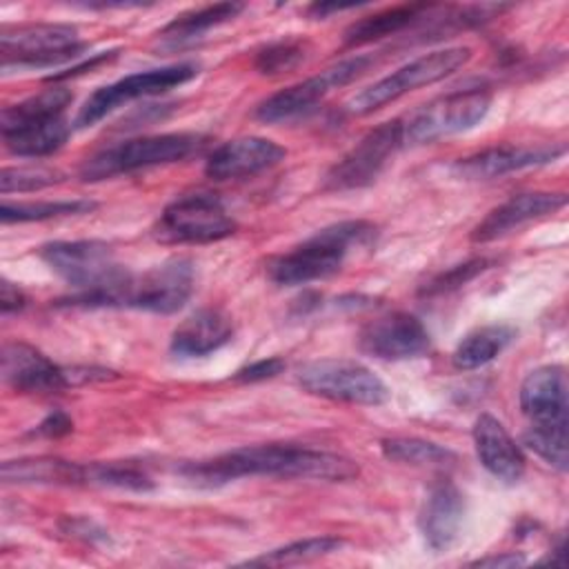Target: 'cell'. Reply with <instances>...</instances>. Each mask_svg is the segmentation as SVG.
Returning a JSON list of instances; mask_svg holds the SVG:
<instances>
[{
    "label": "cell",
    "mask_w": 569,
    "mask_h": 569,
    "mask_svg": "<svg viewBox=\"0 0 569 569\" xmlns=\"http://www.w3.org/2000/svg\"><path fill=\"white\" fill-rule=\"evenodd\" d=\"M358 471V465L347 456L287 442L238 447L220 456L193 460L180 467V476L202 489L222 487L247 476L342 482L356 478Z\"/></svg>",
    "instance_id": "6da1fadb"
},
{
    "label": "cell",
    "mask_w": 569,
    "mask_h": 569,
    "mask_svg": "<svg viewBox=\"0 0 569 569\" xmlns=\"http://www.w3.org/2000/svg\"><path fill=\"white\" fill-rule=\"evenodd\" d=\"M42 262L60 276L73 293L69 305L124 307L131 271L102 240H56L40 247Z\"/></svg>",
    "instance_id": "7a4b0ae2"
},
{
    "label": "cell",
    "mask_w": 569,
    "mask_h": 569,
    "mask_svg": "<svg viewBox=\"0 0 569 569\" xmlns=\"http://www.w3.org/2000/svg\"><path fill=\"white\" fill-rule=\"evenodd\" d=\"M376 240V224L367 220H342L316 231L302 244L276 256L267 271L276 284L298 287L333 276L353 249Z\"/></svg>",
    "instance_id": "3957f363"
},
{
    "label": "cell",
    "mask_w": 569,
    "mask_h": 569,
    "mask_svg": "<svg viewBox=\"0 0 569 569\" xmlns=\"http://www.w3.org/2000/svg\"><path fill=\"white\" fill-rule=\"evenodd\" d=\"M71 91L51 87L18 104H9L0 113V133L4 147L20 158H42L58 151L69 138L64 111Z\"/></svg>",
    "instance_id": "277c9868"
},
{
    "label": "cell",
    "mask_w": 569,
    "mask_h": 569,
    "mask_svg": "<svg viewBox=\"0 0 569 569\" xmlns=\"http://www.w3.org/2000/svg\"><path fill=\"white\" fill-rule=\"evenodd\" d=\"M204 144H207L204 136L184 133V131L122 140L89 156L80 167V178L96 182V180L131 173L138 169L178 162L202 151Z\"/></svg>",
    "instance_id": "5b68a950"
},
{
    "label": "cell",
    "mask_w": 569,
    "mask_h": 569,
    "mask_svg": "<svg viewBox=\"0 0 569 569\" xmlns=\"http://www.w3.org/2000/svg\"><path fill=\"white\" fill-rule=\"evenodd\" d=\"M87 49L78 29L58 22L4 27L0 33L2 69H42L76 60Z\"/></svg>",
    "instance_id": "8992f818"
},
{
    "label": "cell",
    "mask_w": 569,
    "mask_h": 569,
    "mask_svg": "<svg viewBox=\"0 0 569 569\" xmlns=\"http://www.w3.org/2000/svg\"><path fill=\"white\" fill-rule=\"evenodd\" d=\"M469 58H471L469 47H445V49L422 53V56L413 58L411 62L398 67L393 73L380 78L378 82H373L367 89H362L360 93H356L347 102V111L353 116H367L418 87L433 84V82L456 73L458 69H462L469 62Z\"/></svg>",
    "instance_id": "52a82bcc"
},
{
    "label": "cell",
    "mask_w": 569,
    "mask_h": 569,
    "mask_svg": "<svg viewBox=\"0 0 569 569\" xmlns=\"http://www.w3.org/2000/svg\"><path fill=\"white\" fill-rule=\"evenodd\" d=\"M236 227L233 216L216 193L196 191L164 207L153 236L167 244H204L229 238Z\"/></svg>",
    "instance_id": "ba28073f"
},
{
    "label": "cell",
    "mask_w": 569,
    "mask_h": 569,
    "mask_svg": "<svg viewBox=\"0 0 569 569\" xmlns=\"http://www.w3.org/2000/svg\"><path fill=\"white\" fill-rule=\"evenodd\" d=\"M491 107L487 87H467L442 93L402 120L405 144H425L476 127Z\"/></svg>",
    "instance_id": "9c48e42d"
},
{
    "label": "cell",
    "mask_w": 569,
    "mask_h": 569,
    "mask_svg": "<svg viewBox=\"0 0 569 569\" xmlns=\"http://www.w3.org/2000/svg\"><path fill=\"white\" fill-rule=\"evenodd\" d=\"M298 385L320 398L349 405H385L387 385L362 362L347 358H322L302 365L296 373Z\"/></svg>",
    "instance_id": "30bf717a"
},
{
    "label": "cell",
    "mask_w": 569,
    "mask_h": 569,
    "mask_svg": "<svg viewBox=\"0 0 569 569\" xmlns=\"http://www.w3.org/2000/svg\"><path fill=\"white\" fill-rule=\"evenodd\" d=\"M371 64H373L371 56H353V58L340 60L338 64L327 67L318 76L296 82V84L269 96L267 100H262L256 107V118L267 124L291 122V120L305 118L325 100L327 93L353 82Z\"/></svg>",
    "instance_id": "8fae6325"
},
{
    "label": "cell",
    "mask_w": 569,
    "mask_h": 569,
    "mask_svg": "<svg viewBox=\"0 0 569 569\" xmlns=\"http://www.w3.org/2000/svg\"><path fill=\"white\" fill-rule=\"evenodd\" d=\"M196 76H198V64L196 62H176V64H167V67L147 69V71L124 76V78H120L111 84H104V87L96 89L84 100V104L80 107V111L76 116V127L78 129L91 127L98 120H102L107 113H111L113 109H118V107H122L131 100L169 91L173 87H180V84L189 82Z\"/></svg>",
    "instance_id": "7c38bea8"
},
{
    "label": "cell",
    "mask_w": 569,
    "mask_h": 569,
    "mask_svg": "<svg viewBox=\"0 0 569 569\" xmlns=\"http://www.w3.org/2000/svg\"><path fill=\"white\" fill-rule=\"evenodd\" d=\"M405 147L402 120H389L360 138L325 176V189L349 191L371 184L396 151Z\"/></svg>",
    "instance_id": "4fadbf2b"
},
{
    "label": "cell",
    "mask_w": 569,
    "mask_h": 569,
    "mask_svg": "<svg viewBox=\"0 0 569 569\" xmlns=\"http://www.w3.org/2000/svg\"><path fill=\"white\" fill-rule=\"evenodd\" d=\"M193 284V262L189 258H169L140 276H131L124 307L151 313H173L191 298Z\"/></svg>",
    "instance_id": "5bb4252c"
},
{
    "label": "cell",
    "mask_w": 569,
    "mask_h": 569,
    "mask_svg": "<svg viewBox=\"0 0 569 569\" xmlns=\"http://www.w3.org/2000/svg\"><path fill=\"white\" fill-rule=\"evenodd\" d=\"M358 345L365 353L380 360H409L429 353L431 338L418 316L391 311L365 325Z\"/></svg>",
    "instance_id": "9a60e30c"
},
{
    "label": "cell",
    "mask_w": 569,
    "mask_h": 569,
    "mask_svg": "<svg viewBox=\"0 0 569 569\" xmlns=\"http://www.w3.org/2000/svg\"><path fill=\"white\" fill-rule=\"evenodd\" d=\"M287 158V149L260 136H242L216 147L207 162L204 173L213 180H238L262 173Z\"/></svg>",
    "instance_id": "2e32d148"
},
{
    "label": "cell",
    "mask_w": 569,
    "mask_h": 569,
    "mask_svg": "<svg viewBox=\"0 0 569 569\" xmlns=\"http://www.w3.org/2000/svg\"><path fill=\"white\" fill-rule=\"evenodd\" d=\"M565 153L562 144H500L460 158L451 169L467 180H491L513 171L549 164Z\"/></svg>",
    "instance_id": "e0dca14e"
},
{
    "label": "cell",
    "mask_w": 569,
    "mask_h": 569,
    "mask_svg": "<svg viewBox=\"0 0 569 569\" xmlns=\"http://www.w3.org/2000/svg\"><path fill=\"white\" fill-rule=\"evenodd\" d=\"M2 380L22 393H56L69 387V371L27 342L2 347Z\"/></svg>",
    "instance_id": "ac0fdd59"
},
{
    "label": "cell",
    "mask_w": 569,
    "mask_h": 569,
    "mask_svg": "<svg viewBox=\"0 0 569 569\" xmlns=\"http://www.w3.org/2000/svg\"><path fill=\"white\" fill-rule=\"evenodd\" d=\"M520 409L533 427H567V373L560 365H542L520 385Z\"/></svg>",
    "instance_id": "d6986e66"
},
{
    "label": "cell",
    "mask_w": 569,
    "mask_h": 569,
    "mask_svg": "<svg viewBox=\"0 0 569 569\" xmlns=\"http://www.w3.org/2000/svg\"><path fill=\"white\" fill-rule=\"evenodd\" d=\"M465 520V496L447 478L436 480L418 513L420 533L431 551H447L460 536Z\"/></svg>",
    "instance_id": "ffe728a7"
},
{
    "label": "cell",
    "mask_w": 569,
    "mask_h": 569,
    "mask_svg": "<svg viewBox=\"0 0 569 569\" xmlns=\"http://www.w3.org/2000/svg\"><path fill=\"white\" fill-rule=\"evenodd\" d=\"M567 204L565 193L553 191H525L516 193L496 209H491L471 231L473 242H491L498 240L527 222H533L538 218H545L549 213H556Z\"/></svg>",
    "instance_id": "44dd1931"
},
{
    "label": "cell",
    "mask_w": 569,
    "mask_h": 569,
    "mask_svg": "<svg viewBox=\"0 0 569 569\" xmlns=\"http://www.w3.org/2000/svg\"><path fill=\"white\" fill-rule=\"evenodd\" d=\"M473 447L480 465L500 482L516 485L522 480L527 460L520 445L509 436L498 418L480 413L473 422Z\"/></svg>",
    "instance_id": "7402d4cb"
},
{
    "label": "cell",
    "mask_w": 569,
    "mask_h": 569,
    "mask_svg": "<svg viewBox=\"0 0 569 569\" xmlns=\"http://www.w3.org/2000/svg\"><path fill=\"white\" fill-rule=\"evenodd\" d=\"M233 338V322L220 309H200L184 318L171 336V353L180 358H202Z\"/></svg>",
    "instance_id": "603a6c76"
},
{
    "label": "cell",
    "mask_w": 569,
    "mask_h": 569,
    "mask_svg": "<svg viewBox=\"0 0 569 569\" xmlns=\"http://www.w3.org/2000/svg\"><path fill=\"white\" fill-rule=\"evenodd\" d=\"M0 473H2V480L7 482H27V485H84L87 482V465H78L71 460L51 458V456L7 460Z\"/></svg>",
    "instance_id": "cb8c5ba5"
},
{
    "label": "cell",
    "mask_w": 569,
    "mask_h": 569,
    "mask_svg": "<svg viewBox=\"0 0 569 569\" xmlns=\"http://www.w3.org/2000/svg\"><path fill=\"white\" fill-rule=\"evenodd\" d=\"M431 9L433 7H429V4H400V7H391V9H385V11H378L373 16L360 18L353 24L347 27L345 44L358 47V44H367V42L380 40L385 36L400 33L402 29L425 20Z\"/></svg>",
    "instance_id": "d4e9b609"
},
{
    "label": "cell",
    "mask_w": 569,
    "mask_h": 569,
    "mask_svg": "<svg viewBox=\"0 0 569 569\" xmlns=\"http://www.w3.org/2000/svg\"><path fill=\"white\" fill-rule=\"evenodd\" d=\"M516 338V329L511 325H485L467 333L458 347L453 349V367L469 371L485 367L491 362L498 353L505 351V347Z\"/></svg>",
    "instance_id": "484cf974"
},
{
    "label": "cell",
    "mask_w": 569,
    "mask_h": 569,
    "mask_svg": "<svg viewBox=\"0 0 569 569\" xmlns=\"http://www.w3.org/2000/svg\"><path fill=\"white\" fill-rule=\"evenodd\" d=\"M242 9H244V4H240V2H216V4H207V7L193 9V11L180 13L160 31V38L169 40L171 44L189 42V40L198 38L200 33L209 31L211 27L233 20Z\"/></svg>",
    "instance_id": "4316f807"
},
{
    "label": "cell",
    "mask_w": 569,
    "mask_h": 569,
    "mask_svg": "<svg viewBox=\"0 0 569 569\" xmlns=\"http://www.w3.org/2000/svg\"><path fill=\"white\" fill-rule=\"evenodd\" d=\"M345 545L342 538L338 536H311V538H302V540H293L289 545L276 547L271 551H264L256 558H249L240 565H249V567H280V565H298V562H307L320 556H329L333 551H338Z\"/></svg>",
    "instance_id": "83f0119b"
},
{
    "label": "cell",
    "mask_w": 569,
    "mask_h": 569,
    "mask_svg": "<svg viewBox=\"0 0 569 569\" xmlns=\"http://www.w3.org/2000/svg\"><path fill=\"white\" fill-rule=\"evenodd\" d=\"M380 449L387 460L402 465L442 467L456 462V453L451 449L422 438H387L380 442Z\"/></svg>",
    "instance_id": "f1b7e54d"
},
{
    "label": "cell",
    "mask_w": 569,
    "mask_h": 569,
    "mask_svg": "<svg viewBox=\"0 0 569 569\" xmlns=\"http://www.w3.org/2000/svg\"><path fill=\"white\" fill-rule=\"evenodd\" d=\"M96 209L93 200L76 198V200H40V202H2L0 207V220L4 224L9 222H38V220H51L60 216H76V213H89Z\"/></svg>",
    "instance_id": "f546056e"
},
{
    "label": "cell",
    "mask_w": 569,
    "mask_h": 569,
    "mask_svg": "<svg viewBox=\"0 0 569 569\" xmlns=\"http://www.w3.org/2000/svg\"><path fill=\"white\" fill-rule=\"evenodd\" d=\"M87 482L129 491L153 489L151 476L133 462H91L87 465Z\"/></svg>",
    "instance_id": "4dcf8cb0"
},
{
    "label": "cell",
    "mask_w": 569,
    "mask_h": 569,
    "mask_svg": "<svg viewBox=\"0 0 569 569\" xmlns=\"http://www.w3.org/2000/svg\"><path fill=\"white\" fill-rule=\"evenodd\" d=\"M307 42L298 38L276 40L256 53V69L262 76H280L296 69L307 58Z\"/></svg>",
    "instance_id": "1f68e13d"
},
{
    "label": "cell",
    "mask_w": 569,
    "mask_h": 569,
    "mask_svg": "<svg viewBox=\"0 0 569 569\" xmlns=\"http://www.w3.org/2000/svg\"><path fill=\"white\" fill-rule=\"evenodd\" d=\"M522 442L547 465L558 471L567 469L569 451H567V427H533L522 436Z\"/></svg>",
    "instance_id": "d6a6232c"
},
{
    "label": "cell",
    "mask_w": 569,
    "mask_h": 569,
    "mask_svg": "<svg viewBox=\"0 0 569 569\" xmlns=\"http://www.w3.org/2000/svg\"><path fill=\"white\" fill-rule=\"evenodd\" d=\"M62 180V173L47 167H4L0 173V191L7 196L11 191H36L51 187Z\"/></svg>",
    "instance_id": "836d02e7"
},
{
    "label": "cell",
    "mask_w": 569,
    "mask_h": 569,
    "mask_svg": "<svg viewBox=\"0 0 569 569\" xmlns=\"http://www.w3.org/2000/svg\"><path fill=\"white\" fill-rule=\"evenodd\" d=\"M491 264V260L487 258H473V260H467L462 264H456L442 273H438L431 282H427L422 287V293L425 296H436V293H445V291H453L458 289L460 284H467L469 280H473L478 273H482L487 267Z\"/></svg>",
    "instance_id": "e575fe53"
},
{
    "label": "cell",
    "mask_w": 569,
    "mask_h": 569,
    "mask_svg": "<svg viewBox=\"0 0 569 569\" xmlns=\"http://www.w3.org/2000/svg\"><path fill=\"white\" fill-rule=\"evenodd\" d=\"M284 369V362L280 358H264V360H256L242 369H238L233 373V380H240V382H260V380H267V378H273L278 376L280 371Z\"/></svg>",
    "instance_id": "d590c367"
},
{
    "label": "cell",
    "mask_w": 569,
    "mask_h": 569,
    "mask_svg": "<svg viewBox=\"0 0 569 569\" xmlns=\"http://www.w3.org/2000/svg\"><path fill=\"white\" fill-rule=\"evenodd\" d=\"M71 429H73V420L64 411H51L49 416L42 418V422L33 429V433L44 438H62L71 433Z\"/></svg>",
    "instance_id": "8d00e7d4"
},
{
    "label": "cell",
    "mask_w": 569,
    "mask_h": 569,
    "mask_svg": "<svg viewBox=\"0 0 569 569\" xmlns=\"http://www.w3.org/2000/svg\"><path fill=\"white\" fill-rule=\"evenodd\" d=\"M24 305H27V296L22 293V289L18 284H13L11 280L2 278V282H0V309H2V313L7 316V313H13V311H20V309H24Z\"/></svg>",
    "instance_id": "74e56055"
},
{
    "label": "cell",
    "mask_w": 569,
    "mask_h": 569,
    "mask_svg": "<svg viewBox=\"0 0 569 569\" xmlns=\"http://www.w3.org/2000/svg\"><path fill=\"white\" fill-rule=\"evenodd\" d=\"M525 558L520 553H513V551H505L500 556H487V558H478L473 560V565L478 567H516V565H522Z\"/></svg>",
    "instance_id": "f35d334b"
},
{
    "label": "cell",
    "mask_w": 569,
    "mask_h": 569,
    "mask_svg": "<svg viewBox=\"0 0 569 569\" xmlns=\"http://www.w3.org/2000/svg\"><path fill=\"white\" fill-rule=\"evenodd\" d=\"M353 4H327V2H313L309 4L307 13L311 18H325L327 13H333V11H345V9H351Z\"/></svg>",
    "instance_id": "ab89813d"
}]
</instances>
